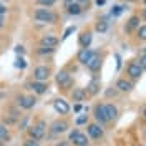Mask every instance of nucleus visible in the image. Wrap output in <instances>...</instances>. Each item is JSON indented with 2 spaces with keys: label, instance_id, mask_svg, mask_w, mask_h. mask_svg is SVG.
<instances>
[{
  "label": "nucleus",
  "instance_id": "nucleus-1",
  "mask_svg": "<svg viewBox=\"0 0 146 146\" xmlns=\"http://www.w3.org/2000/svg\"><path fill=\"white\" fill-rule=\"evenodd\" d=\"M33 18L36 22H42V23H55L56 22V13L52 9L40 7V9L33 10Z\"/></svg>",
  "mask_w": 146,
  "mask_h": 146
},
{
  "label": "nucleus",
  "instance_id": "nucleus-2",
  "mask_svg": "<svg viewBox=\"0 0 146 146\" xmlns=\"http://www.w3.org/2000/svg\"><path fill=\"white\" fill-rule=\"evenodd\" d=\"M52 75V68L46 66V65H38L35 70H33V80L35 82H48Z\"/></svg>",
  "mask_w": 146,
  "mask_h": 146
},
{
  "label": "nucleus",
  "instance_id": "nucleus-3",
  "mask_svg": "<svg viewBox=\"0 0 146 146\" xmlns=\"http://www.w3.org/2000/svg\"><path fill=\"white\" fill-rule=\"evenodd\" d=\"M68 141L73 143V146H88V136H86V135H83L82 131H80V129H76V128L70 133Z\"/></svg>",
  "mask_w": 146,
  "mask_h": 146
},
{
  "label": "nucleus",
  "instance_id": "nucleus-4",
  "mask_svg": "<svg viewBox=\"0 0 146 146\" xmlns=\"http://www.w3.org/2000/svg\"><path fill=\"white\" fill-rule=\"evenodd\" d=\"M45 123L40 121L38 125H33V126H28V136L35 141H40L42 138L45 136Z\"/></svg>",
  "mask_w": 146,
  "mask_h": 146
},
{
  "label": "nucleus",
  "instance_id": "nucleus-5",
  "mask_svg": "<svg viewBox=\"0 0 146 146\" xmlns=\"http://www.w3.org/2000/svg\"><path fill=\"white\" fill-rule=\"evenodd\" d=\"M17 105L23 110H32L36 105V98L33 95H18L17 96Z\"/></svg>",
  "mask_w": 146,
  "mask_h": 146
},
{
  "label": "nucleus",
  "instance_id": "nucleus-6",
  "mask_svg": "<svg viewBox=\"0 0 146 146\" xmlns=\"http://www.w3.org/2000/svg\"><path fill=\"white\" fill-rule=\"evenodd\" d=\"M25 88L33 91L35 95H43L48 90V82H35V80H32V82L25 83Z\"/></svg>",
  "mask_w": 146,
  "mask_h": 146
},
{
  "label": "nucleus",
  "instance_id": "nucleus-7",
  "mask_svg": "<svg viewBox=\"0 0 146 146\" xmlns=\"http://www.w3.org/2000/svg\"><path fill=\"white\" fill-rule=\"evenodd\" d=\"M101 62H103V58L100 56V53L93 52V55L90 56V60L86 62V65H85V66H86L91 73H98L101 70Z\"/></svg>",
  "mask_w": 146,
  "mask_h": 146
},
{
  "label": "nucleus",
  "instance_id": "nucleus-8",
  "mask_svg": "<svg viewBox=\"0 0 146 146\" xmlns=\"http://www.w3.org/2000/svg\"><path fill=\"white\" fill-rule=\"evenodd\" d=\"M93 116H95V119H96L98 125H105V123H108V119H106V113H105V105H103V103H96V105L93 106Z\"/></svg>",
  "mask_w": 146,
  "mask_h": 146
},
{
  "label": "nucleus",
  "instance_id": "nucleus-9",
  "mask_svg": "<svg viewBox=\"0 0 146 146\" xmlns=\"http://www.w3.org/2000/svg\"><path fill=\"white\" fill-rule=\"evenodd\" d=\"M86 131H88V136H90L91 139H101L103 135H105L101 125H98V123H90V125L86 126Z\"/></svg>",
  "mask_w": 146,
  "mask_h": 146
},
{
  "label": "nucleus",
  "instance_id": "nucleus-10",
  "mask_svg": "<svg viewBox=\"0 0 146 146\" xmlns=\"http://www.w3.org/2000/svg\"><path fill=\"white\" fill-rule=\"evenodd\" d=\"M91 40H93V32H91L90 28L83 30L82 33L78 35V43H80V46H82V48H90Z\"/></svg>",
  "mask_w": 146,
  "mask_h": 146
},
{
  "label": "nucleus",
  "instance_id": "nucleus-11",
  "mask_svg": "<svg viewBox=\"0 0 146 146\" xmlns=\"http://www.w3.org/2000/svg\"><path fill=\"white\" fill-rule=\"evenodd\" d=\"M53 110L58 115H68V113H70V105H68V101L63 100V98H56V100L53 101Z\"/></svg>",
  "mask_w": 146,
  "mask_h": 146
},
{
  "label": "nucleus",
  "instance_id": "nucleus-12",
  "mask_svg": "<svg viewBox=\"0 0 146 146\" xmlns=\"http://www.w3.org/2000/svg\"><path fill=\"white\" fill-rule=\"evenodd\" d=\"M50 129H52L53 135H62V133H65L68 129V121L66 119H56V121L52 123Z\"/></svg>",
  "mask_w": 146,
  "mask_h": 146
},
{
  "label": "nucleus",
  "instance_id": "nucleus-13",
  "mask_svg": "<svg viewBox=\"0 0 146 146\" xmlns=\"http://www.w3.org/2000/svg\"><path fill=\"white\" fill-rule=\"evenodd\" d=\"M100 78L98 76H95L90 83H88V86H86V95H90V96H95V95H98V91H100Z\"/></svg>",
  "mask_w": 146,
  "mask_h": 146
},
{
  "label": "nucleus",
  "instance_id": "nucleus-14",
  "mask_svg": "<svg viewBox=\"0 0 146 146\" xmlns=\"http://www.w3.org/2000/svg\"><path fill=\"white\" fill-rule=\"evenodd\" d=\"M40 45L42 46H48V48H55V46L58 45V38L55 35H43L42 36V40H40Z\"/></svg>",
  "mask_w": 146,
  "mask_h": 146
},
{
  "label": "nucleus",
  "instance_id": "nucleus-15",
  "mask_svg": "<svg viewBox=\"0 0 146 146\" xmlns=\"http://www.w3.org/2000/svg\"><path fill=\"white\" fill-rule=\"evenodd\" d=\"M105 113H106V119L108 121H113V119L118 118V108L113 103H106L105 105Z\"/></svg>",
  "mask_w": 146,
  "mask_h": 146
},
{
  "label": "nucleus",
  "instance_id": "nucleus-16",
  "mask_svg": "<svg viewBox=\"0 0 146 146\" xmlns=\"http://www.w3.org/2000/svg\"><path fill=\"white\" fill-rule=\"evenodd\" d=\"M126 72H128V75H129L131 78H135V80L143 75V70H141V66H139L138 63H129L128 68H126Z\"/></svg>",
  "mask_w": 146,
  "mask_h": 146
},
{
  "label": "nucleus",
  "instance_id": "nucleus-17",
  "mask_svg": "<svg viewBox=\"0 0 146 146\" xmlns=\"http://www.w3.org/2000/svg\"><path fill=\"white\" fill-rule=\"evenodd\" d=\"M91 55H93V52H91L90 48H80V52L76 53V60L82 65H86V62L90 60Z\"/></svg>",
  "mask_w": 146,
  "mask_h": 146
},
{
  "label": "nucleus",
  "instance_id": "nucleus-18",
  "mask_svg": "<svg viewBox=\"0 0 146 146\" xmlns=\"http://www.w3.org/2000/svg\"><path fill=\"white\" fill-rule=\"evenodd\" d=\"M138 27H139V17H138V15H133V17H131V18L126 22L125 30H126L128 33H131V32L138 30Z\"/></svg>",
  "mask_w": 146,
  "mask_h": 146
},
{
  "label": "nucleus",
  "instance_id": "nucleus-19",
  "mask_svg": "<svg viewBox=\"0 0 146 146\" xmlns=\"http://www.w3.org/2000/svg\"><path fill=\"white\" fill-rule=\"evenodd\" d=\"M72 100L73 101H85L86 100V90L85 88H73L72 90Z\"/></svg>",
  "mask_w": 146,
  "mask_h": 146
},
{
  "label": "nucleus",
  "instance_id": "nucleus-20",
  "mask_svg": "<svg viewBox=\"0 0 146 146\" xmlns=\"http://www.w3.org/2000/svg\"><path fill=\"white\" fill-rule=\"evenodd\" d=\"M72 76H70V73L66 72V70H60V72L55 75V82H56V85L58 86H62V85H65V83L68 82Z\"/></svg>",
  "mask_w": 146,
  "mask_h": 146
},
{
  "label": "nucleus",
  "instance_id": "nucleus-21",
  "mask_svg": "<svg viewBox=\"0 0 146 146\" xmlns=\"http://www.w3.org/2000/svg\"><path fill=\"white\" fill-rule=\"evenodd\" d=\"M116 90L128 93V91L133 90V83L128 82V80H125V78H121V80H118V83H116Z\"/></svg>",
  "mask_w": 146,
  "mask_h": 146
},
{
  "label": "nucleus",
  "instance_id": "nucleus-22",
  "mask_svg": "<svg viewBox=\"0 0 146 146\" xmlns=\"http://www.w3.org/2000/svg\"><path fill=\"white\" fill-rule=\"evenodd\" d=\"M9 139H10L9 128L5 126V125H2V123H0V141H2V143H5V141H9Z\"/></svg>",
  "mask_w": 146,
  "mask_h": 146
},
{
  "label": "nucleus",
  "instance_id": "nucleus-23",
  "mask_svg": "<svg viewBox=\"0 0 146 146\" xmlns=\"http://www.w3.org/2000/svg\"><path fill=\"white\" fill-rule=\"evenodd\" d=\"M66 10H68L70 15H80L83 12V9L80 7V3H70V5L66 7Z\"/></svg>",
  "mask_w": 146,
  "mask_h": 146
},
{
  "label": "nucleus",
  "instance_id": "nucleus-24",
  "mask_svg": "<svg viewBox=\"0 0 146 146\" xmlns=\"http://www.w3.org/2000/svg\"><path fill=\"white\" fill-rule=\"evenodd\" d=\"M55 3H56V0H36V5H40V7H45V9L53 7Z\"/></svg>",
  "mask_w": 146,
  "mask_h": 146
},
{
  "label": "nucleus",
  "instance_id": "nucleus-25",
  "mask_svg": "<svg viewBox=\"0 0 146 146\" xmlns=\"http://www.w3.org/2000/svg\"><path fill=\"white\" fill-rule=\"evenodd\" d=\"M136 36L139 38V40L146 42V25H141V27H138V30H136Z\"/></svg>",
  "mask_w": 146,
  "mask_h": 146
},
{
  "label": "nucleus",
  "instance_id": "nucleus-26",
  "mask_svg": "<svg viewBox=\"0 0 146 146\" xmlns=\"http://www.w3.org/2000/svg\"><path fill=\"white\" fill-rule=\"evenodd\" d=\"M106 28H108V23L105 22V20H98L96 22V25H95V30H98V32H106Z\"/></svg>",
  "mask_w": 146,
  "mask_h": 146
},
{
  "label": "nucleus",
  "instance_id": "nucleus-27",
  "mask_svg": "<svg viewBox=\"0 0 146 146\" xmlns=\"http://www.w3.org/2000/svg\"><path fill=\"white\" fill-rule=\"evenodd\" d=\"M53 50L55 48H48V46H42L40 45V48H38V55H50V53H53Z\"/></svg>",
  "mask_w": 146,
  "mask_h": 146
},
{
  "label": "nucleus",
  "instance_id": "nucleus-28",
  "mask_svg": "<svg viewBox=\"0 0 146 146\" xmlns=\"http://www.w3.org/2000/svg\"><path fill=\"white\" fill-rule=\"evenodd\" d=\"M88 123V115H80L76 118V125H86Z\"/></svg>",
  "mask_w": 146,
  "mask_h": 146
},
{
  "label": "nucleus",
  "instance_id": "nucleus-29",
  "mask_svg": "<svg viewBox=\"0 0 146 146\" xmlns=\"http://www.w3.org/2000/svg\"><path fill=\"white\" fill-rule=\"evenodd\" d=\"M25 60H23V58H22V56H20V58H17V62H15V66H17V68H20V70H23V68H25Z\"/></svg>",
  "mask_w": 146,
  "mask_h": 146
},
{
  "label": "nucleus",
  "instance_id": "nucleus-30",
  "mask_svg": "<svg viewBox=\"0 0 146 146\" xmlns=\"http://www.w3.org/2000/svg\"><path fill=\"white\" fill-rule=\"evenodd\" d=\"M22 146H40V145H38V141L32 139V138H28V139H27V141H25Z\"/></svg>",
  "mask_w": 146,
  "mask_h": 146
},
{
  "label": "nucleus",
  "instance_id": "nucleus-31",
  "mask_svg": "<svg viewBox=\"0 0 146 146\" xmlns=\"http://www.w3.org/2000/svg\"><path fill=\"white\" fill-rule=\"evenodd\" d=\"M139 66H141V70H146V56H141L139 58Z\"/></svg>",
  "mask_w": 146,
  "mask_h": 146
},
{
  "label": "nucleus",
  "instance_id": "nucleus-32",
  "mask_svg": "<svg viewBox=\"0 0 146 146\" xmlns=\"http://www.w3.org/2000/svg\"><path fill=\"white\" fill-rule=\"evenodd\" d=\"M15 52H17L18 55H23V53H25V48H23L22 45H17V46H15Z\"/></svg>",
  "mask_w": 146,
  "mask_h": 146
},
{
  "label": "nucleus",
  "instance_id": "nucleus-33",
  "mask_svg": "<svg viewBox=\"0 0 146 146\" xmlns=\"http://www.w3.org/2000/svg\"><path fill=\"white\" fill-rule=\"evenodd\" d=\"M72 32H75V27H68V28H66V32H65L63 38H68V36H70V33H72Z\"/></svg>",
  "mask_w": 146,
  "mask_h": 146
},
{
  "label": "nucleus",
  "instance_id": "nucleus-34",
  "mask_svg": "<svg viewBox=\"0 0 146 146\" xmlns=\"http://www.w3.org/2000/svg\"><path fill=\"white\" fill-rule=\"evenodd\" d=\"M7 12H9V10H7V7H3V5H0V17L3 18V15H5Z\"/></svg>",
  "mask_w": 146,
  "mask_h": 146
},
{
  "label": "nucleus",
  "instance_id": "nucleus-35",
  "mask_svg": "<svg viewBox=\"0 0 146 146\" xmlns=\"http://www.w3.org/2000/svg\"><path fill=\"white\" fill-rule=\"evenodd\" d=\"M25 125H27V118H23L20 123H18V129H23V128H25Z\"/></svg>",
  "mask_w": 146,
  "mask_h": 146
},
{
  "label": "nucleus",
  "instance_id": "nucleus-36",
  "mask_svg": "<svg viewBox=\"0 0 146 146\" xmlns=\"http://www.w3.org/2000/svg\"><path fill=\"white\" fill-rule=\"evenodd\" d=\"M121 7H115V10H111V13H113V15H119V13H121Z\"/></svg>",
  "mask_w": 146,
  "mask_h": 146
},
{
  "label": "nucleus",
  "instance_id": "nucleus-37",
  "mask_svg": "<svg viewBox=\"0 0 146 146\" xmlns=\"http://www.w3.org/2000/svg\"><path fill=\"white\" fill-rule=\"evenodd\" d=\"M116 93H118V90H108V91H106V96H111V95L115 96Z\"/></svg>",
  "mask_w": 146,
  "mask_h": 146
},
{
  "label": "nucleus",
  "instance_id": "nucleus-38",
  "mask_svg": "<svg viewBox=\"0 0 146 146\" xmlns=\"http://www.w3.org/2000/svg\"><path fill=\"white\" fill-rule=\"evenodd\" d=\"M96 5L101 7V5H105V0H96Z\"/></svg>",
  "mask_w": 146,
  "mask_h": 146
},
{
  "label": "nucleus",
  "instance_id": "nucleus-39",
  "mask_svg": "<svg viewBox=\"0 0 146 146\" xmlns=\"http://www.w3.org/2000/svg\"><path fill=\"white\" fill-rule=\"evenodd\" d=\"M141 17H143V20H146V9H143V12H141Z\"/></svg>",
  "mask_w": 146,
  "mask_h": 146
},
{
  "label": "nucleus",
  "instance_id": "nucleus-40",
  "mask_svg": "<svg viewBox=\"0 0 146 146\" xmlns=\"http://www.w3.org/2000/svg\"><path fill=\"white\" fill-rule=\"evenodd\" d=\"M3 25H5V23H3V18L0 17V28H3Z\"/></svg>",
  "mask_w": 146,
  "mask_h": 146
},
{
  "label": "nucleus",
  "instance_id": "nucleus-41",
  "mask_svg": "<svg viewBox=\"0 0 146 146\" xmlns=\"http://www.w3.org/2000/svg\"><path fill=\"white\" fill-rule=\"evenodd\" d=\"M65 3H66V7H68L70 3H73V2H72V0H65Z\"/></svg>",
  "mask_w": 146,
  "mask_h": 146
},
{
  "label": "nucleus",
  "instance_id": "nucleus-42",
  "mask_svg": "<svg viewBox=\"0 0 146 146\" xmlns=\"http://www.w3.org/2000/svg\"><path fill=\"white\" fill-rule=\"evenodd\" d=\"M85 2H88V0H76V3H85Z\"/></svg>",
  "mask_w": 146,
  "mask_h": 146
},
{
  "label": "nucleus",
  "instance_id": "nucleus-43",
  "mask_svg": "<svg viewBox=\"0 0 146 146\" xmlns=\"http://www.w3.org/2000/svg\"><path fill=\"white\" fill-rule=\"evenodd\" d=\"M143 116H145V119H146V108L143 110Z\"/></svg>",
  "mask_w": 146,
  "mask_h": 146
},
{
  "label": "nucleus",
  "instance_id": "nucleus-44",
  "mask_svg": "<svg viewBox=\"0 0 146 146\" xmlns=\"http://www.w3.org/2000/svg\"><path fill=\"white\" fill-rule=\"evenodd\" d=\"M145 125H146V119H145Z\"/></svg>",
  "mask_w": 146,
  "mask_h": 146
},
{
  "label": "nucleus",
  "instance_id": "nucleus-45",
  "mask_svg": "<svg viewBox=\"0 0 146 146\" xmlns=\"http://www.w3.org/2000/svg\"><path fill=\"white\" fill-rule=\"evenodd\" d=\"M145 3H146V0H145Z\"/></svg>",
  "mask_w": 146,
  "mask_h": 146
}]
</instances>
